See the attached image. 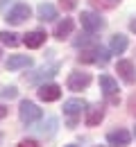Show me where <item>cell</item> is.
I'll use <instances>...</instances> for the list:
<instances>
[{
	"mask_svg": "<svg viewBox=\"0 0 136 147\" xmlns=\"http://www.w3.org/2000/svg\"><path fill=\"white\" fill-rule=\"evenodd\" d=\"M109 50H104L100 43L97 45H91V48H86V50H82V55L77 57V61L79 63H107L109 61Z\"/></svg>",
	"mask_w": 136,
	"mask_h": 147,
	"instance_id": "cell-1",
	"label": "cell"
},
{
	"mask_svg": "<svg viewBox=\"0 0 136 147\" xmlns=\"http://www.w3.org/2000/svg\"><path fill=\"white\" fill-rule=\"evenodd\" d=\"M18 118L23 125H34L37 120H41V109L34 104V102H30V100H23L18 107Z\"/></svg>",
	"mask_w": 136,
	"mask_h": 147,
	"instance_id": "cell-2",
	"label": "cell"
},
{
	"mask_svg": "<svg viewBox=\"0 0 136 147\" xmlns=\"http://www.w3.org/2000/svg\"><path fill=\"white\" fill-rule=\"evenodd\" d=\"M32 16V9H30V5H25V2H16L7 14H5V20L9 23V25H20V23H25V20Z\"/></svg>",
	"mask_w": 136,
	"mask_h": 147,
	"instance_id": "cell-3",
	"label": "cell"
},
{
	"mask_svg": "<svg viewBox=\"0 0 136 147\" xmlns=\"http://www.w3.org/2000/svg\"><path fill=\"white\" fill-rule=\"evenodd\" d=\"M89 104L84 102V100H79V97H73V100H66L64 102V113L68 115V125L70 127H75V122H77V115H82V111L86 109Z\"/></svg>",
	"mask_w": 136,
	"mask_h": 147,
	"instance_id": "cell-4",
	"label": "cell"
},
{
	"mask_svg": "<svg viewBox=\"0 0 136 147\" xmlns=\"http://www.w3.org/2000/svg\"><path fill=\"white\" fill-rule=\"evenodd\" d=\"M79 20H82V27H84L89 34H95V32H100V30L104 27V18H102L100 14H95V11H82Z\"/></svg>",
	"mask_w": 136,
	"mask_h": 147,
	"instance_id": "cell-5",
	"label": "cell"
},
{
	"mask_svg": "<svg viewBox=\"0 0 136 147\" xmlns=\"http://www.w3.org/2000/svg\"><path fill=\"white\" fill-rule=\"evenodd\" d=\"M59 68H61L59 63H50V66H43V68H39L37 73H32L30 77H25V79H27L30 84H39V86H41L43 82L52 79V77H55V75L59 73Z\"/></svg>",
	"mask_w": 136,
	"mask_h": 147,
	"instance_id": "cell-6",
	"label": "cell"
},
{
	"mask_svg": "<svg viewBox=\"0 0 136 147\" xmlns=\"http://www.w3.org/2000/svg\"><path fill=\"white\" fill-rule=\"evenodd\" d=\"M116 73L125 84H134L136 82V68H134V63H132L129 59H120V61H118L116 63Z\"/></svg>",
	"mask_w": 136,
	"mask_h": 147,
	"instance_id": "cell-7",
	"label": "cell"
},
{
	"mask_svg": "<svg viewBox=\"0 0 136 147\" xmlns=\"http://www.w3.org/2000/svg\"><path fill=\"white\" fill-rule=\"evenodd\" d=\"M66 84H68V88H70V91H75V93H77V91H84V88L91 84V75L84 73V70H75V73L68 75V82H66Z\"/></svg>",
	"mask_w": 136,
	"mask_h": 147,
	"instance_id": "cell-8",
	"label": "cell"
},
{
	"mask_svg": "<svg viewBox=\"0 0 136 147\" xmlns=\"http://www.w3.org/2000/svg\"><path fill=\"white\" fill-rule=\"evenodd\" d=\"M41 102H55L61 97V88H59L57 84H41L39 91H37Z\"/></svg>",
	"mask_w": 136,
	"mask_h": 147,
	"instance_id": "cell-9",
	"label": "cell"
},
{
	"mask_svg": "<svg viewBox=\"0 0 136 147\" xmlns=\"http://www.w3.org/2000/svg\"><path fill=\"white\" fill-rule=\"evenodd\" d=\"M129 140H132V134H129L127 129H114V131L107 134V143H109V145L125 147V145H129Z\"/></svg>",
	"mask_w": 136,
	"mask_h": 147,
	"instance_id": "cell-10",
	"label": "cell"
},
{
	"mask_svg": "<svg viewBox=\"0 0 136 147\" xmlns=\"http://www.w3.org/2000/svg\"><path fill=\"white\" fill-rule=\"evenodd\" d=\"M104 118V107L102 104H93V107H86V125L89 127H97Z\"/></svg>",
	"mask_w": 136,
	"mask_h": 147,
	"instance_id": "cell-11",
	"label": "cell"
},
{
	"mask_svg": "<svg viewBox=\"0 0 136 147\" xmlns=\"http://www.w3.org/2000/svg\"><path fill=\"white\" fill-rule=\"evenodd\" d=\"M7 70H20V68H30L32 66V57H27V55H14V57H9L7 59Z\"/></svg>",
	"mask_w": 136,
	"mask_h": 147,
	"instance_id": "cell-12",
	"label": "cell"
},
{
	"mask_svg": "<svg viewBox=\"0 0 136 147\" xmlns=\"http://www.w3.org/2000/svg\"><path fill=\"white\" fill-rule=\"evenodd\" d=\"M73 27H75L73 18H61L57 25H55V38L64 41L66 36H70V34H73Z\"/></svg>",
	"mask_w": 136,
	"mask_h": 147,
	"instance_id": "cell-13",
	"label": "cell"
},
{
	"mask_svg": "<svg viewBox=\"0 0 136 147\" xmlns=\"http://www.w3.org/2000/svg\"><path fill=\"white\" fill-rule=\"evenodd\" d=\"M23 43L27 45V48H41L43 43H45V32H41V30H34V32H27L25 36H23Z\"/></svg>",
	"mask_w": 136,
	"mask_h": 147,
	"instance_id": "cell-14",
	"label": "cell"
},
{
	"mask_svg": "<svg viewBox=\"0 0 136 147\" xmlns=\"http://www.w3.org/2000/svg\"><path fill=\"white\" fill-rule=\"evenodd\" d=\"M100 88L107 97H114L118 93V82L111 77V75H100Z\"/></svg>",
	"mask_w": 136,
	"mask_h": 147,
	"instance_id": "cell-15",
	"label": "cell"
},
{
	"mask_svg": "<svg viewBox=\"0 0 136 147\" xmlns=\"http://www.w3.org/2000/svg\"><path fill=\"white\" fill-rule=\"evenodd\" d=\"M37 16H39V20H43V23L55 20L57 18V7L50 5V2H41L39 7H37Z\"/></svg>",
	"mask_w": 136,
	"mask_h": 147,
	"instance_id": "cell-16",
	"label": "cell"
},
{
	"mask_svg": "<svg viewBox=\"0 0 136 147\" xmlns=\"http://www.w3.org/2000/svg\"><path fill=\"white\" fill-rule=\"evenodd\" d=\"M127 45H129V41L125 34H116V36H111V43H109V52L111 55H122L125 50H127Z\"/></svg>",
	"mask_w": 136,
	"mask_h": 147,
	"instance_id": "cell-17",
	"label": "cell"
},
{
	"mask_svg": "<svg viewBox=\"0 0 136 147\" xmlns=\"http://www.w3.org/2000/svg\"><path fill=\"white\" fill-rule=\"evenodd\" d=\"M73 45L75 48H82V50H86V48H91V45H97V41H95V36L93 34H84V36H79V38H75L73 41Z\"/></svg>",
	"mask_w": 136,
	"mask_h": 147,
	"instance_id": "cell-18",
	"label": "cell"
},
{
	"mask_svg": "<svg viewBox=\"0 0 136 147\" xmlns=\"http://www.w3.org/2000/svg\"><path fill=\"white\" fill-rule=\"evenodd\" d=\"M37 131H39L41 136H52V134L57 131V118H48V120L37 129Z\"/></svg>",
	"mask_w": 136,
	"mask_h": 147,
	"instance_id": "cell-19",
	"label": "cell"
},
{
	"mask_svg": "<svg viewBox=\"0 0 136 147\" xmlns=\"http://www.w3.org/2000/svg\"><path fill=\"white\" fill-rule=\"evenodd\" d=\"M0 43H2V45H9V48H16V45H18V34L2 30V32H0Z\"/></svg>",
	"mask_w": 136,
	"mask_h": 147,
	"instance_id": "cell-20",
	"label": "cell"
},
{
	"mask_svg": "<svg viewBox=\"0 0 136 147\" xmlns=\"http://www.w3.org/2000/svg\"><path fill=\"white\" fill-rule=\"evenodd\" d=\"M93 7H97V9H114L120 0H89Z\"/></svg>",
	"mask_w": 136,
	"mask_h": 147,
	"instance_id": "cell-21",
	"label": "cell"
},
{
	"mask_svg": "<svg viewBox=\"0 0 136 147\" xmlns=\"http://www.w3.org/2000/svg\"><path fill=\"white\" fill-rule=\"evenodd\" d=\"M5 100H14L16 95H18V91H16V86H7V88H2V93H0Z\"/></svg>",
	"mask_w": 136,
	"mask_h": 147,
	"instance_id": "cell-22",
	"label": "cell"
},
{
	"mask_svg": "<svg viewBox=\"0 0 136 147\" xmlns=\"http://www.w3.org/2000/svg\"><path fill=\"white\" fill-rule=\"evenodd\" d=\"M127 109H129V113L136 118V93L129 95V100H127Z\"/></svg>",
	"mask_w": 136,
	"mask_h": 147,
	"instance_id": "cell-23",
	"label": "cell"
},
{
	"mask_svg": "<svg viewBox=\"0 0 136 147\" xmlns=\"http://www.w3.org/2000/svg\"><path fill=\"white\" fill-rule=\"evenodd\" d=\"M14 5H16V0H0V11H2V14H7Z\"/></svg>",
	"mask_w": 136,
	"mask_h": 147,
	"instance_id": "cell-24",
	"label": "cell"
},
{
	"mask_svg": "<svg viewBox=\"0 0 136 147\" xmlns=\"http://www.w3.org/2000/svg\"><path fill=\"white\" fill-rule=\"evenodd\" d=\"M59 5H61V9L70 11V9H75V7H77V0H59Z\"/></svg>",
	"mask_w": 136,
	"mask_h": 147,
	"instance_id": "cell-25",
	"label": "cell"
},
{
	"mask_svg": "<svg viewBox=\"0 0 136 147\" xmlns=\"http://www.w3.org/2000/svg\"><path fill=\"white\" fill-rule=\"evenodd\" d=\"M18 147H41L39 143H34V140H20Z\"/></svg>",
	"mask_w": 136,
	"mask_h": 147,
	"instance_id": "cell-26",
	"label": "cell"
},
{
	"mask_svg": "<svg viewBox=\"0 0 136 147\" xmlns=\"http://www.w3.org/2000/svg\"><path fill=\"white\" fill-rule=\"evenodd\" d=\"M5 115H7V107H0V120H2Z\"/></svg>",
	"mask_w": 136,
	"mask_h": 147,
	"instance_id": "cell-27",
	"label": "cell"
},
{
	"mask_svg": "<svg viewBox=\"0 0 136 147\" xmlns=\"http://www.w3.org/2000/svg\"><path fill=\"white\" fill-rule=\"evenodd\" d=\"M129 30H132V32H136V18L132 20V23H129Z\"/></svg>",
	"mask_w": 136,
	"mask_h": 147,
	"instance_id": "cell-28",
	"label": "cell"
},
{
	"mask_svg": "<svg viewBox=\"0 0 136 147\" xmlns=\"http://www.w3.org/2000/svg\"><path fill=\"white\" fill-rule=\"evenodd\" d=\"M0 143H2V131H0Z\"/></svg>",
	"mask_w": 136,
	"mask_h": 147,
	"instance_id": "cell-29",
	"label": "cell"
},
{
	"mask_svg": "<svg viewBox=\"0 0 136 147\" xmlns=\"http://www.w3.org/2000/svg\"><path fill=\"white\" fill-rule=\"evenodd\" d=\"M66 147H77V145H66Z\"/></svg>",
	"mask_w": 136,
	"mask_h": 147,
	"instance_id": "cell-30",
	"label": "cell"
},
{
	"mask_svg": "<svg viewBox=\"0 0 136 147\" xmlns=\"http://www.w3.org/2000/svg\"><path fill=\"white\" fill-rule=\"evenodd\" d=\"M95 147H107V145H95Z\"/></svg>",
	"mask_w": 136,
	"mask_h": 147,
	"instance_id": "cell-31",
	"label": "cell"
},
{
	"mask_svg": "<svg viewBox=\"0 0 136 147\" xmlns=\"http://www.w3.org/2000/svg\"><path fill=\"white\" fill-rule=\"evenodd\" d=\"M134 136H136V129H134Z\"/></svg>",
	"mask_w": 136,
	"mask_h": 147,
	"instance_id": "cell-32",
	"label": "cell"
}]
</instances>
